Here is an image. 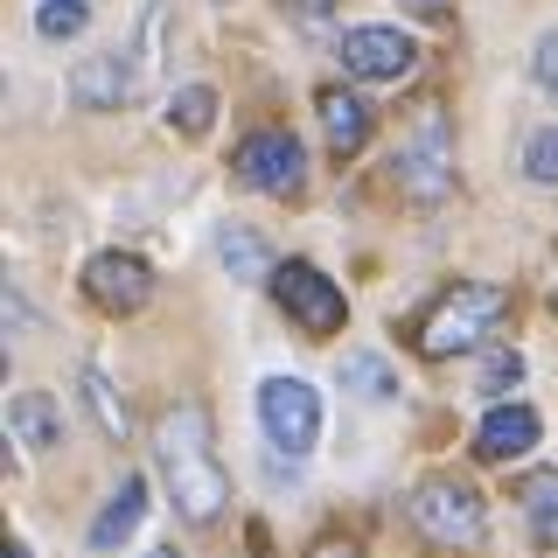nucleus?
I'll return each instance as SVG.
<instances>
[{"label":"nucleus","mask_w":558,"mask_h":558,"mask_svg":"<svg viewBox=\"0 0 558 558\" xmlns=\"http://www.w3.org/2000/svg\"><path fill=\"white\" fill-rule=\"evenodd\" d=\"M279 14H293V22H322V14H336V0H279Z\"/></svg>","instance_id":"nucleus-24"},{"label":"nucleus","mask_w":558,"mask_h":558,"mask_svg":"<svg viewBox=\"0 0 558 558\" xmlns=\"http://www.w3.org/2000/svg\"><path fill=\"white\" fill-rule=\"evenodd\" d=\"M8 558H28V551H8Z\"/></svg>","instance_id":"nucleus-28"},{"label":"nucleus","mask_w":558,"mask_h":558,"mask_svg":"<svg viewBox=\"0 0 558 558\" xmlns=\"http://www.w3.org/2000/svg\"><path fill=\"white\" fill-rule=\"evenodd\" d=\"M161 447V475H168V496H174V517L182 523H217L223 502H231V475L217 468V440H209V412L203 405H174L154 433Z\"/></svg>","instance_id":"nucleus-1"},{"label":"nucleus","mask_w":558,"mask_h":558,"mask_svg":"<svg viewBox=\"0 0 558 558\" xmlns=\"http://www.w3.org/2000/svg\"><path fill=\"white\" fill-rule=\"evenodd\" d=\"M517 384H523V356L517 349H488L482 356V391L502 398V391H517Z\"/></svg>","instance_id":"nucleus-21"},{"label":"nucleus","mask_w":558,"mask_h":558,"mask_svg":"<svg viewBox=\"0 0 558 558\" xmlns=\"http://www.w3.org/2000/svg\"><path fill=\"white\" fill-rule=\"evenodd\" d=\"M523 174L531 182H545V189H558V126H545L531 140V154H523Z\"/></svg>","instance_id":"nucleus-22"},{"label":"nucleus","mask_w":558,"mask_h":558,"mask_svg":"<svg viewBox=\"0 0 558 558\" xmlns=\"http://www.w3.org/2000/svg\"><path fill=\"white\" fill-rule=\"evenodd\" d=\"M147 558H174V551H147Z\"/></svg>","instance_id":"nucleus-27"},{"label":"nucleus","mask_w":558,"mask_h":558,"mask_svg":"<svg viewBox=\"0 0 558 558\" xmlns=\"http://www.w3.org/2000/svg\"><path fill=\"white\" fill-rule=\"evenodd\" d=\"M314 112H322V133H328V147H336L342 161L371 147V126H377V119H371V105H363L356 92H342V84H322Z\"/></svg>","instance_id":"nucleus-12"},{"label":"nucleus","mask_w":558,"mask_h":558,"mask_svg":"<svg viewBox=\"0 0 558 558\" xmlns=\"http://www.w3.org/2000/svg\"><path fill=\"white\" fill-rule=\"evenodd\" d=\"M307 558H356V551H349V545H314Z\"/></svg>","instance_id":"nucleus-26"},{"label":"nucleus","mask_w":558,"mask_h":558,"mask_svg":"<svg viewBox=\"0 0 558 558\" xmlns=\"http://www.w3.org/2000/svg\"><path fill=\"white\" fill-rule=\"evenodd\" d=\"M84 405H92V418H98V433L105 440H126V405H119V391H112V377L98 371H84Z\"/></svg>","instance_id":"nucleus-18"},{"label":"nucleus","mask_w":558,"mask_h":558,"mask_svg":"<svg viewBox=\"0 0 558 558\" xmlns=\"http://www.w3.org/2000/svg\"><path fill=\"white\" fill-rule=\"evenodd\" d=\"M391 174L405 182L412 203H440L447 189H453V126H447V105L440 98H426L405 119V140H398Z\"/></svg>","instance_id":"nucleus-3"},{"label":"nucleus","mask_w":558,"mask_h":558,"mask_svg":"<svg viewBox=\"0 0 558 558\" xmlns=\"http://www.w3.org/2000/svg\"><path fill=\"white\" fill-rule=\"evenodd\" d=\"M412 523L433 537V545H447V551H475L482 531H488L482 496L468 482H453V475H426L412 488Z\"/></svg>","instance_id":"nucleus-4"},{"label":"nucleus","mask_w":558,"mask_h":558,"mask_svg":"<svg viewBox=\"0 0 558 558\" xmlns=\"http://www.w3.org/2000/svg\"><path fill=\"white\" fill-rule=\"evenodd\" d=\"M502 314H510V293L502 287L461 279V287H447L440 301L412 322V342H418V356H461V349H475Z\"/></svg>","instance_id":"nucleus-2"},{"label":"nucleus","mask_w":558,"mask_h":558,"mask_svg":"<svg viewBox=\"0 0 558 558\" xmlns=\"http://www.w3.org/2000/svg\"><path fill=\"white\" fill-rule=\"evenodd\" d=\"M231 168H238L244 189H258V196H293V189L307 182V147L287 126H266L231 154Z\"/></svg>","instance_id":"nucleus-7"},{"label":"nucleus","mask_w":558,"mask_h":558,"mask_svg":"<svg viewBox=\"0 0 558 558\" xmlns=\"http://www.w3.org/2000/svg\"><path fill=\"white\" fill-rule=\"evenodd\" d=\"M84 293H92L98 314H140L154 301V272H147V258H133V252H98L92 266H84Z\"/></svg>","instance_id":"nucleus-9"},{"label":"nucleus","mask_w":558,"mask_h":558,"mask_svg":"<svg viewBox=\"0 0 558 558\" xmlns=\"http://www.w3.org/2000/svg\"><path fill=\"white\" fill-rule=\"evenodd\" d=\"M258 426H266V440L287 453H307L322 440V398H314V384L301 377H266L258 384Z\"/></svg>","instance_id":"nucleus-5"},{"label":"nucleus","mask_w":558,"mask_h":558,"mask_svg":"<svg viewBox=\"0 0 558 558\" xmlns=\"http://www.w3.org/2000/svg\"><path fill=\"white\" fill-rule=\"evenodd\" d=\"M405 8H418V14H433V22H447V14H440L447 0H405Z\"/></svg>","instance_id":"nucleus-25"},{"label":"nucleus","mask_w":558,"mask_h":558,"mask_svg":"<svg viewBox=\"0 0 558 558\" xmlns=\"http://www.w3.org/2000/svg\"><path fill=\"white\" fill-rule=\"evenodd\" d=\"M272 301L287 307L293 322L307 328V336H336V328L349 322L342 287H336L322 266H307V258H287V266H272Z\"/></svg>","instance_id":"nucleus-6"},{"label":"nucleus","mask_w":558,"mask_h":558,"mask_svg":"<svg viewBox=\"0 0 558 558\" xmlns=\"http://www.w3.org/2000/svg\"><path fill=\"white\" fill-rule=\"evenodd\" d=\"M531 77H537V92H558V28L537 35V49H531Z\"/></svg>","instance_id":"nucleus-23"},{"label":"nucleus","mask_w":558,"mask_h":558,"mask_svg":"<svg viewBox=\"0 0 558 558\" xmlns=\"http://www.w3.org/2000/svg\"><path fill=\"white\" fill-rule=\"evenodd\" d=\"M168 126L182 140H203L209 126H217V92H209V84H182V92L168 98Z\"/></svg>","instance_id":"nucleus-16"},{"label":"nucleus","mask_w":558,"mask_h":558,"mask_svg":"<svg viewBox=\"0 0 558 558\" xmlns=\"http://www.w3.org/2000/svg\"><path fill=\"white\" fill-rule=\"evenodd\" d=\"M342 384L356 398H371V405H384V398H398V371L384 356H371V349H356V356H342Z\"/></svg>","instance_id":"nucleus-17"},{"label":"nucleus","mask_w":558,"mask_h":558,"mask_svg":"<svg viewBox=\"0 0 558 558\" xmlns=\"http://www.w3.org/2000/svg\"><path fill=\"white\" fill-rule=\"evenodd\" d=\"M217 258L231 266V279H272L266 244H258V231H244V223H223L217 231Z\"/></svg>","instance_id":"nucleus-15"},{"label":"nucleus","mask_w":558,"mask_h":558,"mask_svg":"<svg viewBox=\"0 0 558 558\" xmlns=\"http://www.w3.org/2000/svg\"><path fill=\"white\" fill-rule=\"evenodd\" d=\"M342 70L349 77H363V84H398V77H412L418 70V43L405 28H349L342 35Z\"/></svg>","instance_id":"nucleus-8"},{"label":"nucleus","mask_w":558,"mask_h":558,"mask_svg":"<svg viewBox=\"0 0 558 558\" xmlns=\"http://www.w3.org/2000/svg\"><path fill=\"white\" fill-rule=\"evenodd\" d=\"M517 496H523V510H531V531L551 545V537H558V475H531Z\"/></svg>","instance_id":"nucleus-19"},{"label":"nucleus","mask_w":558,"mask_h":558,"mask_svg":"<svg viewBox=\"0 0 558 558\" xmlns=\"http://www.w3.org/2000/svg\"><path fill=\"white\" fill-rule=\"evenodd\" d=\"M537 412L531 405H488V418L475 426V461H523L537 447Z\"/></svg>","instance_id":"nucleus-11"},{"label":"nucleus","mask_w":558,"mask_h":558,"mask_svg":"<svg viewBox=\"0 0 558 558\" xmlns=\"http://www.w3.org/2000/svg\"><path fill=\"white\" fill-rule=\"evenodd\" d=\"M8 433H14V447L49 453V447L63 440V412H57V398H49V391H14V398H8Z\"/></svg>","instance_id":"nucleus-13"},{"label":"nucleus","mask_w":558,"mask_h":558,"mask_svg":"<svg viewBox=\"0 0 558 558\" xmlns=\"http://www.w3.org/2000/svg\"><path fill=\"white\" fill-rule=\"evenodd\" d=\"M147 84H140V63L133 57H84L77 70H70V98L92 105V112H119V105H133Z\"/></svg>","instance_id":"nucleus-10"},{"label":"nucleus","mask_w":558,"mask_h":558,"mask_svg":"<svg viewBox=\"0 0 558 558\" xmlns=\"http://www.w3.org/2000/svg\"><path fill=\"white\" fill-rule=\"evenodd\" d=\"M84 22H92V8H84V0H43V8H35V35H49V43L84 35Z\"/></svg>","instance_id":"nucleus-20"},{"label":"nucleus","mask_w":558,"mask_h":558,"mask_svg":"<svg viewBox=\"0 0 558 558\" xmlns=\"http://www.w3.org/2000/svg\"><path fill=\"white\" fill-rule=\"evenodd\" d=\"M140 510H147V482L140 475H126L112 488V502L98 510V523H92V551H112V545H126V537L140 531Z\"/></svg>","instance_id":"nucleus-14"}]
</instances>
